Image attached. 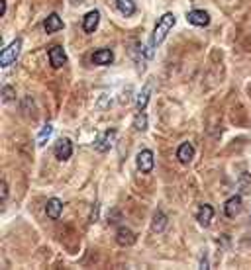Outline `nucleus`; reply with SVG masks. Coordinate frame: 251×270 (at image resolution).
I'll use <instances>...</instances> for the list:
<instances>
[{"mask_svg": "<svg viewBox=\"0 0 251 270\" xmlns=\"http://www.w3.org/2000/svg\"><path fill=\"white\" fill-rule=\"evenodd\" d=\"M55 157L59 159V161H67V159H71L73 155V143L69 139H59L57 143H55Z\"/></svg>", "mask_w": 251, "mask_h": 270, "instance_id": "39448f33", "label": "nucleus"}, {"mask_svg": "<svg viewBox=\"0 0 251 270\" xmlns=\"http://www.w3.org/2000/svg\"><path fill=\"white\" fill-rule=\"evenodd\" d=\"M193 157H195V147H193V143H189V141L180 143V147L177 149V159L182 164H189V162L193 161Z\"/></svg>", "mask_w": 251, "mask_h": 270, "instance_id": "f8f14e48", "label": "nucleus"}, {"mask_svg": "<svg viewBox=\"0 0 251 270\" xmlns=\"http://www.w3.org/2000/svg\"><path fill=\"white\" fill-rule=\"evenodd\" d=\"M177 24V18H175V14H171V12H167V14H163L159 22H157V26H155V30H153V36H151V47L155 49V47H159L163 41H165V37L169 36V32L173 30V26Z\"/></svg>", "mask_w": 251, "mask_h": 270, "instance_id": "f257e3e1", "label": "nucleus"}, {"mask_svg": "<svg viewBox=\"0 0 251 270\" xmlns=\"http://www.w3.org/2000/svg\"><path fill=\"white\" fill-rule=\"evenodd\" d=\"M20 49H22V39H14L12 43H8L0 53V67H10L12 63H16Z\"/></svg>", "mask_w": 251, "mask_h": 270, "instance_id": "f03ea898", "label": "nucleus"}, {"mask_svg": "<svg viewBox=\"0 0 251 270\" xmlns=\"http://www.w3.org/2000/svg\"><path fill=\"white\" fill-rule=\"evenodd\" d=\"M43 30L47 32V34H55V32H59V30H63V20L59 18V14H49L45 22H43Z\"/></svg>", "mask_w": 251, "mask_h": 270, "instance_id": "2eb2a0df", "label": "nucleus"}, {"mask_svg": "<svg viewBox=\"0 0 251 270\" xmlns=\"http://www.w3.org/2000/svg\"><path fill=\"white\" fill-rule=\"evenodd\" d=\"M98 24H100V12L98 10H90L89 14L85 16V20H83V30L87 34H94Z\"/></svg>", "mask_w": 251, "mask_h": 270, "instance_id": "6e6552de", "label": "nucleus"}, {"mask_svg": "<svg viewBox=\"0 0 251 270\" xmlns=\"http://www.w3.org/2000/svg\"><path fill=\"white\" fill-rule=\"evenodd\" d=\"M186 20H189V24H193V26L206 28V26L210 24V14L204 12V10H191V12L186 14Z\"/></svg>", "mask_w": 251, "mask_h": 270, "instance_id": "0eeeda50", "label": "nucleus"}, {"mask_svg": "<svg viewBox=\"0 0 251 270\" xmlns=\"http://www.w3.org/2000/svg\"><path fill=\"white\" fill-rule=\"evenodd\" d=\"M116 243H118L120 247H130V245L136 243V233H134L132 229H128V227H120V229L116 231Z\"/></svg>", "mask_w": 251, "mask_h": 270, "instance_id": "9d476101", "label": "nucleus"}, {"mask_svg": "<svg viewBox=\"0 0 251 270\" xmlns=\"http://www.w3.org/2000/svg\"><path fill=\"white\" fill-rule=\"evenodd\" d=\"M114 61V53H112V49H98V51H94L92 53V63L94 65H98V67H106Z\"/></svg>", "mask_w": 251, "mask_h": 270, "instance_id": "9b49d317", "label": "nucleus"}, {"mask_svg": "<svg viewBox=\"0 0 251 270\" xmlns=\"http://www.w3.org/2000/svg\"><path fill=\"white\" fill-rule=\"evenodd\" d=\"M134 129L136 131H145L147 129V116L145 112H138L136 118H134Z\"/></svg>", "mask_w": 251, "mask_h": 270, "instance_id": "412c9836", "label": "nucleus"}, {"mask_svg": "<svg viewBox=\"0 0 251 270\" xmlns=\"http://www.w3.org/2000/svg\"><path fill=\"white\" fill-rule=\"evenodd\" d=\"M2 2V8H0V16H4L6 14V0H0Z\"/></svg>", "mask_w": 251, "mask_h": 270, "instance_id": "b1692460", "label": "nucleus"}, {"mask_svg": "<svg viewBox=\"0 0 251 270\" xmlns=\"http://www.w3.org/2000/svg\"><path fill=\"white\" fill-rule=\"evenodd\" d=\"M51 133H53V126H51V124L43 126V127H41V131H39V135H37L36 143L39 145V147H43V145H45V141L51 137Z\"/></svg>", "mask_w": 251, "mask_h": 270, "instance_id": "aec40b11", "label": "nucleus"}, {"mask_svg": "<svg viewBox=\"0 0 251 270\" xmlns=\"http://www.w3.org/2000/svg\"><path fill=\"white\" fill-rule=\"evenodd\" d=\"M237 188H239V192L241 194H247V192H251V174L249 172H241L239 174V178H237Z\"/></svg>", "mask_w": 251, "mask_h": 270, "instance_id": "a211bd4d", "label": "nucleus"}, {"mask_svg": "<svg viewBox=\"0 0 251 270\" xmlns=\"http://www.w3.org/2000/svg\"><path fill=\"white\" fill-rule=\"evenodd\" d=\"M165 225H167V216L163 214L161 210H159V212H155V216H153V223H151V229H153V231H157V233H161L163 229H165Z\"/></svg>", "mask_w": 251, "mask_h": 270, "instance_id": "6ab92c4d", "label": "nucleus"}, {"mask_svg": "<svg viewBox=\"0 0 251 270\" xmlns=\"http://www.w3.org/2000/svg\"><path fill=\"white\" fill-rule=\"evenodd\" d=\"M47 57H49V63H51L53 69H61V67L67 63V55H65L61 45H53V47L49 49Z\"/></svg>", "mask_w": 251, "mask_h": 270, "instance_id": "423d86ee", "label": "nucleus"}, {"mask_svg": "<svg viewBox=\"0 0 251 270\" xmlns=\"http://www.w3.org/2000/svg\"><path fill=\"white\" fill-rule=\"evenodd\" d=\"M151 92H153V82L147 80L145 86L142 88V92L138 94V100H136V108H138V112H144L145 110L147 102H149V98H151Z\"/></svg>", "mask_w": 251, "mask_h": 270, "instance_id": "1a4fd4ad", "label": "nucleus"}, {"mask_svg": "<svg viewBox=\"0 0 251 270\" xmlns=\"http://www.w3.org/2000/svg\"><path fill=\"white\" fill-rule=\"evenodd\" d=\"M116 8L122 16H132L136 12V2L134 0H116Z\"/></svg>", "mask_w": 251, "mask_h": 270, "instance_id": "f3484780", "label": "nucleus"}, {"mask_svg": "<svg viewBox=\"0 0 251 270\" xmlns=\"http://www.w3.org/2000/svg\"><path fill=\"white\" fill-rule=\"evenodd\" d=\"M6 198H8V182L2 180V202H6Z\"/></svg>", "mask_w": 251, "mask_h": 270, "instance_id": "5701e85b", "label": "nucleus"}, {"mask_svg": "<svg viewBox=\"0 0 251 270\" xmlns=\"http://www.w3.org/2000/svg\"><path fill=\"white\" fill-rule=\"evenodd\" d=\"M116 141V129H108L104 133H100L98 137H96V141H94V149L98 151V153H106L112 149V145Z\"/></svg>", "mask_w": 251, "mask_h": 270, "instance_id": "7ed1b4c3", "label": "nucleus"}, {"mask_svg": "<svg viewBox=\"0 0 251 270\" xmlns=\"http://www.w3.org/2000/svg\"><path fill=\"white\" fill-rule=\"evenodd\" d=\"M212 217H214V208H212V206H208V204L200 206V210H198V214H197V221L202 227H208L210 221H212Z\"/></svg>", "mask_w": 251, "mask_h": 270, "instance_id": "ddd939ff", "label": "nucleus"}, {"mask_svg": "<svg viewBox=\"0 0 251 270\" xmlns=\"http://www.w3.org/2000/svg\"><path fill=\"white\" fill-rule=\"evenodd\" d=\"M14 98H16V90L6 84V86L2 88V100H4V102H12Z\"/></svg>", "mask_w": 251, "mask_h": 270, "instance_id": "4be33fe9", "label": "nucleus"}, {"mask_svg": "<svg viewBox=\"0 0 251 270\" xmlns=\"http://www.w3.org/2000/svg\"><path fill=\"white\" fill-rule=\"evenodd\" d=\"M136 162H138V168H140L144 174H149V172L153 170V166H155L153 151H149V149L140 151V153H138V157H136Z\"/></svg>", "mask_w": 251, "mask_h": 270, "instance_id": "20e7f679", "label": "nucleus"}, {"mask_svg": "<svg viewBox=\"0 0 251 270\" xmlns=\"http://www.w3.org/2000/svg\"><path fill=\"white\" fill-rule=\"evenodd\" d=\"M61 212H63V202H61V200L59 198L47 200V204H45V214H47V217L59 219V217H61Z\"/></svg>", "mask_w": 251, "mask_h": 270, "instance_id": "4468645a", "label": "nucleus"}, {"mask_svg": "<svg viewBox=\"0 0 251 270\" xmlns=\"http://www.w3.org/2000/svg\"><path fill=\"white\" fill-rule=\"evenodd\" d=\"M241 212V196H232L224 204V214L228 217H235Z\"/></svg>", "mask_w": 251, "mask_h": 270, "instance_id": "dca6fc26", "label": "nucleus"}]
</instances>
